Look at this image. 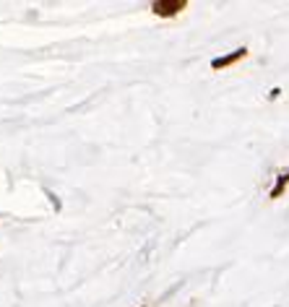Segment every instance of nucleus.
<instances>
[{"label":"nucleus","instance_id":"f257e3e1","mask_svg":"<svg viewBox=\"0 0 289 307\" xmlns=\"http://www.w3.org/2000/svg\"><path fill=\"white\" fill-rule=\"evenodd\" d=\"M188 6V0H156V3L151 6V11L156 13V16H175V13H180L183 8Z\"/></svg>","mask_w":289,"mask_h":307},{"label":"nucleus","instance_id":"f03ea898","mask_svg":"<svg viewBox=\"0 0 289 307\" xmlns=\"http://www.w3.org/2000/svg\"><path fill=\"white\" fill-rule=\"evenodd\" d=\"M245 55H247V50H245V47H240V50H234V52H229V55H224V57L211 60V68H214V70H222V68H227V65H232V63L242 60Z\"/></svg>","mask_w":289,"mask_h":307},{"label":"nucleus","instance_id":"7ed1b4c3","mask_svg":"<svg viewBox=\"0 0 289 307\" xmlns=\"http://www.w3.org/2000/svg\"><path fill=\"white\" fill-rule=\"evenodd\" d=\"M289 185V172H284L279 180H276V185H274V190H271V198H279L281 193H284V187Z\"/></svg>","mask_w":289,"mask_h":307}]
</instances>
